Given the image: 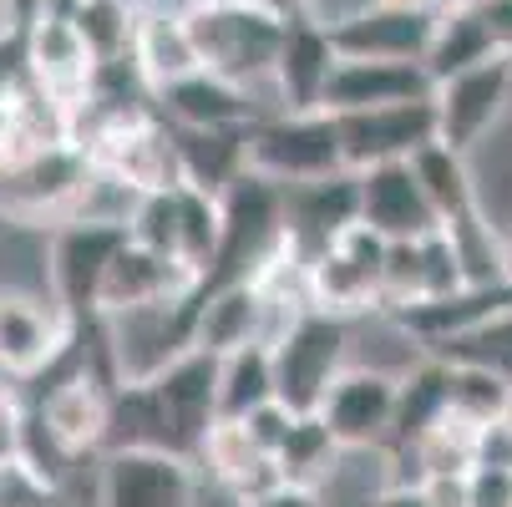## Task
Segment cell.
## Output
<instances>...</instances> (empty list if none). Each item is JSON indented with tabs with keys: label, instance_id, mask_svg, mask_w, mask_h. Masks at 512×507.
<instances>
[{
	"label": "cell",
	"instance_id": "1",
	"mask_svg": "<svg viewBox=\"0 0 512 507\" xmlns=\"http://www.w3.org/2000/svg\"><path fill=\"white\" fill-rule=\"evenodd\" d=\"M188 31L198 46V61L239 87H269L274 61L289 31V16L274 6H193Z\"/></svg>",
	"mask_w": 512,
	"mask_h": 507
},
{
	"label": "cell",
	"instance_id": "2",
	"mask_svg": "<svg viewBox=\"0 0 512 507\" xmlns=\"http://www.w3.org/2000/svg\"><path fill=\"white\" fill-rule=\"evenodd\" d=\"M274 350V401L295 416H315L330 386L350 371V320L305 310L284 335L269 340Z\"/></svg>",
	"mask_w": 512,
	"mask_h": 507
},
{
	"label": "cell",
	"instance_id": "3",
	"mask_svg": "<svg viewBox=\"0 0 512 507\" xmlns=\"http://www.w3.org/2000/svg\"><path fill=\"white\" fill-rule=\"evenodd\" d=\"M249 173L279 188H305L345 173L340 122L330 112H264L249 127Z\"/></svg>",
	"mask_w": 512,
	"mask_h": 507
},
{
	"label": "cell",
	"instance_id": "4",
	"mask_svg": "<svg viewBox=\"0 0 512 507\" xmlns=\"http://www.w3.org/2000/svg\"><path fill=\"white\" fill-rule=\"evenodd\" d=\"M386 264H391V239H381L371 224L355 219L310 259V274H305L310 310H325L340 320L386 310Z\"/></svg>",
	"mask_w": 512,
	"mask_h": 507
},
{
	"label": "cell",
	"instance_id": "5",
	"mask_svg": "<svg viewBox=\"0 0 512 507\" xmlns=\"http://www.w3.org/2000/svg\"><path fill=\"white\" fill-rule=\"evenodd\" d=\"M198 310H203V289L198 295H183V300L148 305V310L107 315L102 335H107V360H112L117 386L153 381L173 360L198 350Z\"/></svg>",
	"mask_w": 512,
	"mask_h": 507
},
{
	"label": "cell",
	"instance_id": "6",
	"mask_svg": "<svg viewBox=\"0 0 512 507\" xmlns=\"http://www.w3.org/2000/svg\"><path fill=\"white\" fill-rule=\"evenodd\" d=\"M87 168H92V153L77 148V142H56L46 153L0 163V224L51 234L66 219Z\"/></svg>",
	"mask_w": 512,
	"mask_h": 507
},
{
	"label": "cell",
	"instance_id": "7",
	"mask_svg": "<svg viewBox=\"0 0 512 507\" xmlns=\"http://www.w3.org/2000/svg\"><path fill=\"white\" fill-rule=\"evenodd\" d=\"M122 239H127L122 229H92V224H61L46 234L41 279H46L51 305L71 325L97 320V289H102V274H107L112 254L122 249Z\"/></svg>",
	"mask_w": 512,
	"mask_h": 507
},
{
	"label": "cell",
	"instance_id": "8",
	"mask_svg": "<svg viewBox=\"0 0 512 507\" xmlns=\"http://www.w3.org/2000/svg\"><path fill=\"white\" fill-rule=\"evenodd\" d=\"M431 107H436V142L472 158L512 107V56H492L452 82H436Z\"/></svg>",
	"mask_w": 512,
	"mask_h": 507
},
{
	"label": "cell",
	"instance_id": "9",
	"mask_svg": "<svg viewBox=\"0 0 512 507\" xmlns=\"http://www.w3.org/2000/svg\"><path fill=\"white\" fill-rule=\"evenodd\" d=\"M82 325H71L51 295L36 289H6L0 284V376L41 381L56 360L71 350Z\"/></svg>",
	"mask_w": 512,
	"mask_h": 507
},
{
	"label": "cell",
	"instance_id": "10",
	"mask_svg": "<svg viewBox=\"0 0 512 507\" xmlns=\"http://www.w3.org/2000/svg\"><path fill=\"white\" fill-rule=\"evenodd\" d=\"M396 401H401V371L386 366H350L325 406L315 411L340 452H376L391 447V431H396Z\"/></svg>",
	"mask_w": 512,
	"mask_h": 507
},
{
	"label": "cell",
	"instance_id": "11",
	"mask_svg": "<svg viewBox=\"0 0 512 507\" xmlns=\"http://www.w3.org/2000/svg\"><path fill=\"white\" fill-rule=\"evenodd\" d=\"M193 502H198V462L153 447L102 452L97 507H193Z\"/></svg>",
	"mask_w": 512,
	"mask_h": 507
},
{
	"label": "cell",
	"instance_id": "12",
	"mask_svg": "<svg viewBox=\"0 0 512 507\" xmlns=\"http://www.w3.org/2000/svg\"><path fill=\"white\" fill-rule=\"evenodd\" d=\"M340 122V148L345 168H386V163H411L421 148L436 142V107L431 97L421 102H396V107H371V112H345Z\"/></svg>",
	"mask_w": 512,
	"mask_h": 507
},
{
	"label": "cell",
	"instance_id": "13",
	"mask_svg": "<svg viewBox=\"0 0 512 507\" xmlns=\"http://www.w3.org/2000/svg\"><path fill=\"white\" fill-rule=\"evenodd\" d=\"M198 289H203V274H193L188 264L122 239V249L112 254L102 289H97V320L148 310V305H163V300H183V295H198Z\"/></svg>",
	"mask_w": 512,
	"mask_h": 507
},
{
	"label": "cell",
	"instance_id": "14",
	"mask_svg": "<svg viewBox=\"0 0 512 507\" xmlns=\"http://www.w3.org/2000/svg\"><path fill=\"white\" fill-rule=\"evenodd\" d=\"M26 71L31 87L41 97H51L66 117H77L92 97V77H97V56L87 51V41L77 36V26L61 16H36L26 31Z\"/></svg>",
	"mask_w": 512,
	"mask_h": 507
},
{
	"label": "cell",
	"instance_id": "15",
	"mask_svg": "<svg viewBox=\"0 0 512 507\" xmlns=\"http://www.w3.org/2000/svg\"><path fill=\"white\" fill-rule=\"evenodd\" d=\"M335 66H340L335 36L320 31L315 21H305V16H289L274 77H269L274 112H325V92H330Z\"/></svg>",
	"mask_w": 512,
	"mask_h": 507
},
{
	"label": "cell",
	"instance_id": "16",
	"mask_svg": "<svg viewBox=\"0 0 512 507\" xmlns=\"http://www.w3.org/2000/svg\"><path fill=\"white\" fill-rule=\"evenodd\" d=\"M158 117L178 132H249L264 112L254 107V92L218 77V71H193L158 92Z\"/></svg>",
	"mask_w": 512,
	"mask_h": 507
},
{
	"label": "cell",
	"instance_id": "17",
	"mask_svg": "<svg viewBox=\"0 0 512 507\" xmlns=\"http://www.w3.org/2000/svg\"><path fill=\"white\" fill-rule=\"evenodd\" d=\"M360 178V224H371L391 244H411L436 234V213L411 173V163H386V168H365Z\"/></svg>",
	"mask_w": 512,
	"mask_h": 507
},
{
	"label": "cell",
	"instance_id": "18",
	"mask_svg": "<svg viewBox=\"0 0 512 507\" xmlns=\"http://www.w3.org/2000/svg\"><path fill=\"white\" fill-rule=\"evenodd\" d=\"M421 97H431V77L421 61L340 56L330 92H325V112L345 117V112H371V107H396V102H421Z\"/></svg>",
	"mask_w": 512,
	"mask_h": 507
},
{
	"label": "cell",
	"instance_id": "19",
	"mask_svg": "<svg viewBox=\"0 0 512 507\" xmlns=\"http://www.w3.org/2000/svg\"><path fill=\"white\" fill-rule=\"evenodd\" d=\"M355 219H360V178L350 168L305 188H284V234L305 249V259H315Z\"/></svg>",
	"mask_w": 512,
	"mask_h": 507
},
{
	"label": "cell",
	"instance_id": "20",
	"mask_svg": "<svg viewBox=\"0 0 512 507\" xmlns=\"http://www.w3.org/2000/svg\"><path fill=\"white\" fill-rule=\"evenodd\" d=\"M436 16H442V6H376L350 31H340L335 46L340 56H365V61H426Z\"/></svg>",
	"mask_w": 512,
	"mask_h": 507
},
{
	"label": "cell",
	"instance_id": "21",
	"mask_svg": "<svg viewBox=\"0 0 512 507\" xmlns=\"http://www.w3.org/2000/svg\"><path fill=\"white\" fill-rule=\"evenodd\" d=\"M269 335V300L254 279H234L203 289V310H198V350L208 355H229L239 345H254Z\"/></svg>",
	"mask_w": 512,
	"mask_h": 507
},
{
	"label": "cell",
	"instance_id": "22",
	"mask_svg": "<svg viewBox=\"0 0 512 507\" xmlns=\"http://www.w3.org/2000/svg\"><path fill=\"white\" fill-rule=\"evenodd\" d=\"M132 66L142 71V82L153 87V97L193 71H203L193 31H188V11H142L137 16V36H132Z\"/></svg>",
	"mask_w": 512,
	"mask_h": 507
},
{
	"label": "cell",
	"instance_id": "23",
	"mask_svg": "<svg viewBox=\"0 0 512 507\" xmlns=\"http://www.w3.org/2000/svg\"><path fill=\"white\" fill-rule=\"evenodd\" d=\"M452 411V366L436 355H421L401 371V401H396V431L386 452H406L416 447L436 421H447Z\"/></svg>",
	"mask_w": 512,
	"mask_h": 507
},
{
	"label": "cell",
	"instance_id": "24",
	"mask_svg": "<svg viewBox=\"0 0 512 507\" xmlns=\"http://www.w3.org/2000/svg\"><path fill=\"white\" fill-rule=\"evenodd\" d=\"M411 173H416V183H421V193H426V203H431V213H436V224H457V219H467V213L482 208L467 153L447 148V142H431V148H421V153L411 158Z\"/></svg>",
	"mask_w": 512,
	"mask_h": 507
},
{
	"label": "cell",
	"instance_id": "25",
	"mask_svg": "<svg viewBox=\"0 0 512 507\" xmlns=\"http://www.w3.org/2000/svg\"><path fill=\"white\" fill-rule=\"evenodd\" d=\"M492 56H497V46L487 36L482 11H472V6H442L431 51H426L421 66H426V77L436 87V82H452V77H462V71H472V66H482Z\"/></svg>",
	"mask_w": 512,
	"mask_h": 507
},
{
	"label": "cell",
	"instance_id": "26",
	"mask_svg": "<svg viewBox=\"0 0 512 507\" xmlns=\"http://www.w3.org/2000/svg\"><path fill=\"white\" fill-rule=\"evenodd\" d=\"M274 401V350L269 340L218 355V421H244Z\"/></svg>",
	"mask_w": 512,
	"mask_h": 507
},
{
	"label": "cell",
	"instance_id": "27",
	"mask_svg": "<svg viewBox=\"0 0 512 507\" xmlns=\"http://www.w3.org/2000/svg\"><path fill=\"white\" fill-rule=\"evenodd\" d=\"M142 198H148V193H142L137 183H127L117 168L92 163L61 224H92V229H122V234H127L132 219H137V208H142ZM61 224H56V229H61Z\"/></svg>",
	"mask_w": 512,
	"mask_h": 507
},
{
	"label": "cell",
	"instance_id": "28",
	"mask_svg": "<svg viewBox=\"0 0 512 507\" xmlns=\"http://www.w3.org/2000/svg\"><path fill=\"white\" fill-rule=\"evenodd\" d=\"M178 158L183 183L224 193L239 173H249V132H178Z\"/></svg>",
	"mask_w": 512,
	"mask_h": 507
},
{
	"label": "cell",
	"instance_id": "29",
	"mask_svg": "<svg viewBox=\"0 0 512 507\" xmlns=\"http://www.w3.org/2000/svg\"><path fill=\"white\" fill-rule=\"evenodd\" d=\"M442 234L452 239V254L462 264L467 289L507 284V234H502V224L487 219V208L467 213V219H457V224H442Z\"/></svg>",
	"mask_w": 512,
	"mask_h": 507
},
{
	"label": "cell",
	"instance_id": "30",
	"mask_svg": "<svg viewBox=\"0 0 512 507\" xmlns=\"http://www.w3.org/2000/svg\"><path fill=\"white\" fill-rule=\"evenodd\" d=\"M137 0H71L66 21L77 26V36L87 41V51L102 61H122L132 56V36H137Z\"/></svg>",
	"mask_w": 512,
	"mask_h": 507
},
{
	"label": "cell",
	"instance_id": "31",
	"mask_svg": "<svg viewBox=\"0 0 512 507\" xmlns=\"http://www.w3.org/2000/svg\"><path fill=\"white\" fill-rule=\"evenodd\" d=\"M340 457H345V452L335 447L330 426H325L320 416H295V426H289V437H284V447H279L274 467H279V477H284V482L320 487V482L335 472V462H340Z\"/></svg>",
	"mask_w": 512,
	"mask_h": 507
},
{
	"label": "cell",
	"instance_id": "32",
	"mask_svg": "<svg viewBox=\"0 0 512 507\" xmlns=\"http://www.w3.org/2000/svg\"><path fill=\"white\" fill-rule=\"evenodd\" d=\"M512 411V386L487 376V371H472V366H452V411L457 421L467 426H487L497 416Z\"/></svg>",
	"mask_w": 512,
	"mask_h": 507
},
{
	"label": "cell",
	"instance_id": "33",
	"mask_svg": "<svg viewBox=\"0 0 512 507\" xmlns=\"http://www.w3.org/2000/svg\"><path fill=\"white\" fill-rule=\"evenodd\" d=\"M376 6H381V0H305L295 16H305V21H315L320 31L340 36V31H350L360 16H371Z\"/></svg>",
	"mask_w": 512,
	"mask_h": 507
},
{
	"label": "cell",
	"instance_id": "34",
	"mask_svg": "<svg viewBox=\"0 0 512 507\" xmlns=\"http://www.w3.org/2000/svg\"><path fill=\"white\" fill-rule=\"evenodd\" d=\"M477 467H492V472L512 477V411L477 426Z\"/></svg>",
	"mask_w": 512,
	"mask_h": 507
},
{
	"label": "cell",
	"instance_id": "35",
	"mask_svg": "<svg viewBox=\"0 0 512 507\" xmlns=\"http://www.w3.org/2000/svg\"><path fill=\"white\" fill-rule=\"evenodd\" d=\"M239 507H325V492L320 487H300V482H274V487L244 497Z\"/></svg>",
	"mask_w": 512,
	"mask_h": 507
},
{
	"label": "cell",
	"instance_id": "36",
	"mask_svg": "<svg viewBox=\"0 0 512 507\" xmlns=\"http://www.w3.org/2000/svg\"><path fill=\"white\" fill-rule=\"evenodd\" d=\"M467 507H512V477L492 472V467H472Z\"/></svg>",
	"mask_w": 512,
	"mask_h": 507
},
{
	"label": "cell",
	"instance_id": "37",
	"mask_svg": "<svg viewBox=\"0 0 512 507\" xmlns=\"http://www.w3.org/2000/svg\"><path fill=\"white\" fill-rule=\"evenodd\" d=\"M431 507H467V487H472V472H431L421 477Z\"/></svg>",
	"mask_w": 512,
	"mask_h": 507
},
{
	"label": "cell",
	"instance_id": "38",
	"mask_svg": "<svg viewBox=\"0 0 512 507\" xmlns=\"http://www.w3.org/2000/svg\"><path fill=\"white\" fill-rule=\"evenodd\" d=\"M360 507H431V497L421 482H381Z\"/></svg>",
	"mask_w": 512,
	"mask_h": 507
},
{
	"label": "cell",
	"instance_id": "39",
	"mask_svg": "<svg viewBox=\"0 0 512 507\" xmlns=\"http://www.w3.org/2000/svg\"><path fill=\"white\" fill-rule=\"evenodd\" d=\"M472 11H482L497 56H512V0H487V6H472Z\"/></svg>",
	"mask_w": 512,
	"mask_h": 507
},
{
	"label": "cell",
	"instance_id": "40",
	"mask_svg": "<svg viewBox=\"0 0 512 507\" xmlns=\"http://www.w3.org/2000/svg\"><path fill=\"white\" fill-rule=\"evenodd\" d=\"M193 6H274V0H193Z\"/></svg>",
	"mask_w": 512,
	"mask_h": 507
},
{
	"label": "cell",
	"instance_id": "41",
	"mask_svg": "<svg viewBox=\"0 0 512 507\" xmlns=\"http://www.w3.org/2000/svg\"><path fill=\"white\" fill-rule=\"evenodd\" d=\"M502 234H507V284H512V219L502 224Z\"/></svg>",
	"mask_w": 512,
	"mask_h": 507
},
{
	"label": "cell",
	"instance_id": "42",
	"mask_svg": "<svg viewBox=\"0 0 512 507\" xmlns=\"http://www.w3.org/2000/svg\"><path fill=\"white\" fill-rule=\"evenodd\" d=\"M300 6H305V0H274V11H284V16H295Z\"/></svg>",
	"mask_w": 512,
	"mask_h": 507
},
{
	"label": "cell",
	"instance_id": "43",
	"mask_svg": "<svg viewBox=\"0 0 512 507\" xmlns=\"http://www.w3.org/2000/svg\"><path fill=\"white\" fill-rule=\"evenodd\" d=\"M381 6H442V0H381Z\"/></svg>",
	"mask_w": 512,
	"mask_h": 507
},
{
	"label": "cell",
	"instance_id": "44",
	"mask_svg": "<svg viewBox=\"0 0 512 507\" xmlns=\"http://www.w3.org/2000/svg\"><path fill=\"white\" fill-rule=\"evenodd\" d=\"M41 507H77V502H71V497H61V492H51V497H46Z\"/></svg>",
	"mask_w": 512,
	"mask_h": 507
},
{
	"label": "cell",
	"instance_id": "45",
	"mask_svg": "<svg viewBox=\"0 0 512 507\" xmlns=\"http://www.w3.org/2000/svg\"><path fill=\"white\" fill-rule=\"evenodd\" d=\"M442 6H487V0H442Z\"/></svg>",
	"mask_w": 512,
	"mask_h": 507
},
{
	"label": "cell",
	"instance_id": "46",
	"mask_svg": "<svg viewBox=\"0 0 512 507\" xmlns=\"http://www.w3.org/2000/svg\"><path fill=\"white\" fill-rule=\"evenodd\" d=\"M6 406H11V396H6V391H0V411H6Z\"/></svg>",
	"mask_w": 512,
	"mask_h": 507
}]
</instances>
